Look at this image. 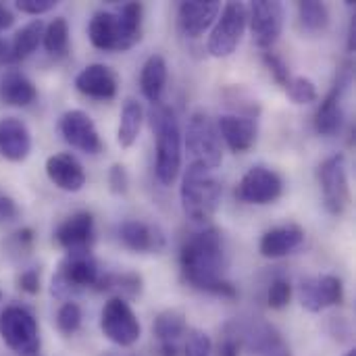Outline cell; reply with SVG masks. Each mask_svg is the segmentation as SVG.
<instances>
[{
    "instance_id": "1",
    "label": "cell",
    "mask_w": 356,
    "mask_h": 356,
    "mask_svg": "<svg viewBox=\"0 0 356 356\" xmlns=\"http://www.w3.org/2000/svg\"><path fill=\"white\" fill-rule=\"evenodd\" d=\"M179 267L184 280L200 290L221 298H236L238 290L225 280V246L217 227H207L192 234L179 250Z\"/></svg>"
},
{
    "instance_id": "2",
    "label": "cell",
    "mask_w": 356,
    "mask_h": 356,
    "mask_svg": "<svg viewBox=\"0 0 356 356\" xmlns=\"http://www.w3.org/2000/svg\"><path fill=\"white\" fill-rule=\"evenodd\" d=\"M144 6L125 2L119 10H98L88 23V38L102 52H127L142 40Z\"/></svg>"
},
{
    "instance_id": "3",
    "label": "cell",
    "mask_w": 356,
    "mask_h": 356,
    "mask_svg": "<svg viewBox=\"0 0 356 356\" xmlns=\"http://www.w3.org/2000/svg\"><path fill=\"white\" fill-rule=\"evenodd\" d=\"M150 127L154 134V173L163 186H171L181 171V129L177 115L167 104H152Z\"/></svg>"
},
{
    "instance_id": "4",
    "label": "cell",
    "mask_w": 356,
    "mask_h": 356,
    "mask_svg": "<svg viewBox=\"0 0 356 356\" xmlns=\"http://www.w3.org/2000/svg\"><path fill=\"white\" fill-rule=\"evenodd\" d=\"M221 196H223V188L221 181L215 177V173L204 165L190 163L184 173L181 190H179L181 209L186 217L192 219L194 223L211 221L219 211Z\"/></svg>"
},
{
    "instance_id": "5",
    "label": "cell",
    "mask_w": 356,
    "mask_h": 356,
    "mask_svg": "<svg viewBox=\"0 0 356 356\" xmlns=\"http://www.w3.org/2000/svg\"><path fill=\"white\" fill-rule=\"evenodd\" d=\"M100 275L102 273H100L98 261L92 254L67 257L58 263V269L52 275L50 292L54 298L65 302V300H71V296L88 288H94Z\"/></svg>"
},
{
    "instance_id": "6",
    "label": "cell",
    "mask_w": 356,
    "mask_h": 356,
    "mask_svg": "<svg viewBox=\"0 0 356 356\" xmlns=\"http://www.w3.org/2000/svg\"><path fill=\"white\" fill-rule=\"evenodd\" d=\"M0 338L19 356H35L42 344L38 319L19 305H10L0 313Z\"/></svg>"
},
{
    "instance_id": "7",
    "label": "cell",
    "mask_w": 356,
    "mask_h": 356,
    "mask_svg": "<svg viewBox=\"0 0 356 356\" xmlns=\"http://www.w3.org/2000/svg\"><path fill=\"white\" fill-rule=\"evenodd\" d=\"M186 148L192 163L204 165L207 169L215 171L223 163V146L217 125L207 113H194L188 121L186 131Z\"/></svg>"
},
{
    "instance_id": "8",
    "label": "cell",
    "mask_w": 356,
    "mask_h": 356,
    "mask_svg": "<svg viewBox=\"0 0 356 356\" xmlns=\"http://www.w3.org/2000/svg\"><path fill=\"white\" fill-rule=\"evenodd\" d=\"M248 25V6L244 2H227L209 35V52L215 58H225L236 52Z\"/></svg>"
},
{
    "instance_id": "9",
    "label": "cell",
    "mask_w": 356,
    "mask_h": 356,
    "mask_svg": "<svg viewBox=\"0 0 356 356\" xmlns=\"http://www.w3.org/2000/svg\"><path fill=\"white\" fill-rule=\"evenodd\" d=\"M323 207L330 215L340 217L350 204V186H348V171H346V156L342 152L332 154L319 165L317 171Z\"/></svg>"
},
{
    "instance_id": "10",
    "label": "cell",
    "mask_w": 356,
    "mask_h": 356,
    "mask_svg": "<svg viewBox=\"0 0 356 356\" xmlns=\"http://www.w3.org/2000/svg\"><path fill=\"white\" fill-rule=\"evenodd\" d=\"M100 330L108 342L123 348L134 346L142 336V325L134 309L121 298H108L104 302L100 313Z\"/></svg>"
},
{
    "instance_id": "11",
    "label": "cell",
    "mask_w": 356,
    "mask_h": 356,
    "mask_svg": "<svg viewBox=\"0 0 356 356\" xmlns=\"http://www.w3.org/2000/svg\"><path fill=\"white\" fill-rule=\"evenodd\" d=\"M284 194V179L277 171L257 165L248 169L238 188H236V198L244 204H273L280 196Z\"/></svg>"
},
{
    "instance_id": "12",
    "label": "cell",
    "mask_w": 356,
    "mask_h": 356,
    "mask_svg": "<svg viewBox=\"0 0 356 356\" xmlns=\"http://www.w3.org/2000/svg\"><path fill=\"white\" fill-rule=\"evenodd\" d=\"M353 81V67L350 63H344L338 69L336 81L332 86V90L327 92V96L321 100V104L317 106L315 113V129L319 136L332 138L338 136L342 125H344V108H342V96L346 92V88Z\"/></svg>"
},
{
    "instance_id": "13",
    "label": "cell",
    "mask_w": 356,
    "mask_h": 356,
    "mask_svg": "<svg viewBox=\"0 0 356 356\" xmlns=\"http://www.w3.org/2000/svg\"><path fill=\"white\" fill-rule=\"evenodd\" d=\"M56 244L67 252V257L92 254L96 242V223L92 213L79 211L67 217L54 232Z\"/></svg>"
},
{
    "instance_id": "14",
    "label": "cell",
    "mask_w": 356,
    "mask_h": 356,
    "mask_svg": "<svg viewBox=\"0 0 356 356\" xmlns=\"http://www.w3.org/2000/svg\"><path fill=\"white\" fill-rule=\"evenodd\" d=\"M248 23L259 48L269 50L284 29V4L277 0H257L248 8Z\"/></svg>"
},
{
    "instance_id": "15",
    "label": "cell",
    "mask_w": 356,
    "mask_h": 356,
    "mask_svg": "<svg viewBox=\"0 0 356 356\" xmlns=\"http://www.w3.org/2000/svg\"><path fill=\"white\" fill-rule=\"evenodd\" d=\"M58 134L63 140L71 146L77 148L86 154H98L102 152V140L96 129V123L92 117L79 108L67 111L58 119Z\"/></svg>"
},
{
    "instance_id": "16",
    "label": "cell",
    "mask_w": 356,
    "mask_h": 356,
    "mask_svg": "<svg viewBox=\"0 0 356 356\" xmlns=\"http://www.w3.org/2000/svg\"><path fill=\"white\" fill-rule=\"evenodd\" d=\"M300 305L309 313H321L330 307H340L344 300V284L338 275L307 277L298 288Z\"/></svg>"
},
{
    "instance_id": "17",
    "label": "cell",
    "mask_w": 356,
    "mask_h": 356,
    "mask_svg": "<svg viewBox=\"0 0 356 356\" xmlns=\"http://www.w3.org/2000/svg\"><path fill=\"white\" fill-rule=\"evenodd\" d=\"M119 240L127 250L140 254H159L167 246V238L161 227L138 219H127L119 225Z\"/></svg>"
},
{
    "instance_id": "18",
    "label": "cell",
    "mask_w": 356,
    "mask_h": 356,
    "mask_svg": "<svg viewBox=\"0 0 356 356\" xmlns=\"http://www.w3.org/2000/svg\"><path fill=\"white\" fill-rule=\"evenodd\" d=\"M221 4L217 0H188L177 8V23L186 38H200L207 29H211L219 17Z\"/></svg>"
},
{
    "instance_id": "19",
    "label": "cell",
    "mask_w": 356,
    "mask_h": 356,
    "mask_svg": "<svg viewBox=\"0 0 356 356\" xmlns=\"http://www.w3.org/2000/svg\"><path fill=\"white\" fill-rule=\"evenodd\" d=\"M75 88L94 100H113L119 90V75L102 63L83 67L75 77Z\"/></svg>"
},
{
    "instance_id": "20",
    "label": "cell",
    "mask_w": 356,
    "mask_h": 356,
    "mask_svg": "<svg viewBox=\"0 0 356 356\" xmlns=\"http://www.w3.org/2000/svg\"><path fill=\"white\" fill-rule=\"evenodd\" d=\"M48 179L63 192H79L86 186V169L71 152H58L46 161Z\"/></svg>"
},
{
    "instance_id": "21",
    "label": "cell",
    "mask_w": 356,
    "mask_h": 356,
    "mask_svg": "<svg viewBox=\"0 0 356 356\" xmlns=\"http://www.w3.org/2000/svg\"><path fill=\"white\" fill-rule=\"evenodd\" d=\"M31 152V131L17 117L0 119V156L10 163H21Z\"/></svg>"
},
{
    "instance_id": "22",
    "label": "cell",
    "mask_w": 356,
    "mask_h": 356,
    "mask_svg": "<svg viewBox=\"0 0 356 356\" xmlns=\"http://www.w3.org/2000/svg\"><path fill=\"white\" fill-rule=\"evenodd\" d=\"M221 140L227 144V148L236 154L248 152L257 144L259 125L254 119L236 117V115H223L217 123Z\"/></svg>"
},
{
    "instance_id": "23",
    "label": "cell",
    "mask_w": 356,
    "mask_h": 356,
    "mask_svg": "<svg viewBox=\"0 0 356 356\" xmlns=\"http://www.w3.org/2000/svg\"><path fill=\"white\" fill-rule=\"evenodd\" d=\"M305 242V229L296 223L280 225L263 234L259 242V252L265 259H282L300 248Z\"/></svg>"
},
{
    "instance_id": "24",
    "label": "cell",
    "mask_w": 356,
    "mask_h": 356,
    "mask_svg": "<svg viewBox=\"0 0 356 356\" xmlns=\"http://www.w3.org/2000/svg\"><path fill=\"white\" fill-rule=\"evenodd\" d=\"M35 98H38V90L25 73H21L17 69H8L0 77V100H2V104H6V106H29Z\"/></svg>"
},
{
    "instance_id": "25",
    "label": "cell",
    "mask_w": 356,
    "mask_h": 356,
    "mask_svg": "<svg viewBox=\"0 0 356 356\" xmlns=\"http://www.w3.org/2000/svg\"><path fill=\"white\" fill-rule=\"evenodd\" d=\"M167 60L161 56V54H152L146 58L144 67H142V73H140V88H142V94L146 96V100L150 104H161L163 102V92H165V86H167V77H169V71H167Z\"/></svg>"
},
{
    "instance_id": "26",
    "label": "cell",
    "mask_w": 356,
    "mask_h": 356,
    "mask_svg": "<svg viewBox=\"0 0 356 356\" xmlns=\"http://www.w3.org/2000/svg\"><path fill=\"white\" fill-rule=\"evenodd\" d=\"M242 344V348L250 350L252 355H267L275 348H280L284 342H282V336L280 332L269 325V323H252L244 330H236L234 332Z\"/></svg>"
},
{
    "instance_id": "27",
    "label": "cell",
    "mask_w": 356,
    "mask_h": 356,
    "mask_svg": "<svg viewBox=\"0 0 356 356\" xmlns=\"http://www.w3.org/2000/svg\"><path fill=\"white\" fill-rule=\"evenodd\" d=\"M94 290L113 294V298L121 300H134L142 294L144 290V280L136 271H123V273H104L96 282Z\"/></svg>"
},
{
    "instance_id": "28",
    "label": "cell",
    "mask_w": 356,
    "mask_h": 356,
    "mask_svg": "<svg viewBox=\"0 0 356 356\" xmlns=\"http://www.w3.org/2000/svg\"><path fill=\"white\" fill-rule=\"evenodd\" d=\"M144 123V108L138 100H125L121 115H119V127H117V142L121 148H131L138 142L140 129Z\"/></svg>"
},
{
    "instance_id": "29",
    "label": "cell",
    "mask_w": 356,
    "mask_h": 356,
    "mask_svg": "<svg viewBox=\"0 0 356 356\" xmlns=\"http://www.w3.org/2000/svg\"><path fill=\"white\" fill-rule=\"evenodd\" d=\"M188 332L186 313L179 309H167L163 311L152 325V334L159 340V344H177L181 336Z\"/></svg>"
},
{
    "instance_id": "30",
    "label": "cell",
    "mask_w": 356,
    "mask_h": 356,
    "mask_svg": "<svg viewBox=\"0 0 356 356\" xmlns=\"http://www.w3.org/2000/svg\"><path fill=\"white\" fill-rule=\"evenodd\" d=\"M44 21L42 19H33L29 21L27 25H23L13 42H10V63H19V60H25L31 52H35V48L40 46L42 42V35H44Z\"/></svg>"
},
{
    "instance_id": "31",
    "label": "cell",
    "mask_w": 356,
    "mask_h": 356,
    "mask_svg": "<svg viewBox=\"0 0 356 356\" xmlns=\"http://www.w3.org/2000/svg\"><path fill=\"white\" fill-rule=\"evenodd\" d=\"M223 100L232 111H236V117H246L257 121L263 111L261 102L242 86H227L223 90Z\"/></svg>"
},
{
    "instance_id": "32",
    "label": "cell",
    "mask_w": 356,
    "mask_h": 356,
    "mask_svg": "<svg viewBox=\"0 0 356 356\" xmlns=\"http://www.w3.org/2000/svg\"><path fill=\"white\" fill-rule=\"evenodd\" d=\"M298 21L302 31L321 33L330 25V8L317 0H302L298 2Z\"/></svg>"
},
{
    "instance_id": "33",
    "label": "cell",
    "mask_w": 356,
    "mask_h": 356,
    "mask_svg": "<svg viewBox=\"0 0 356 356\" xmlns=\"http://www.w3.org/2000/svg\"><path fill=\"white\" fill-rule=\"evenodd\" d=\"M42 44L50 56H65L69 52V23L65 17H54L44 27Z\"/></svg>"
},
{
    "instance_id": "34",
    "label": "cell",
    "mask_w": 356,
    "mask_h": 356,
    "mask_svg": "<svg viewBox=\"0 0 356 356\" xmlns=\"http://www.w3.org/2000/svg\"><path fill=\"white\" fill-rule=\"evenodd\" d=\"M81 321H83L81 307H79L77 302H73V300H65V302L60 305L58 313H56V330H58L65 338H69V336H73V334L79 332Z\"/></svg>"
},
{
    "instance_id": "35",
    "label": "cell",
    "mask_w": 356,
    "mask_h": 356,
    "mask_svg": "<svg viewBox=\"0 0 356 356\" xmlns=\"http://www.w3.org/2000/svg\"><path fill=\"white\" fill-rule=\"evenodd\" d=\"M284 90H286V94L290 96V100L294 104H311V102H315L319 98L315 81L309 79V77H302V75L292 77Z\"/></svg>"
},
{
    "instance_id": "36",
    "label": "cell",
    "mask_w": 356,
    "mask_h": 356,
    "mask_svg": "<svg viewBox=\"0 0 356 356\" xmlns=\"http://www.w3.org/2000/svg\"><path fill=\"white\" fill-rule=\"evenodd\" d=\"M213 353V340L202 330H188L186 332V344H184V356H211Z\"/></svg>"
},
{
    "instance_id": "37",
    "label": "cell",
    "mask_w": 356,
    "mask_h": 356,
    "mask_svg": "<svg viewBox=\"0 0 356 356\" xmlns=\"http://www.w3.org/2000/svg\"><path fill=\"white\" fill-rule=\"evenodd\" d=\"M290 300H292V284L284 277L273 280L267 292V305L275 311H282L290 305Z\"/></svg>"
},
{
    "instance_id": "38",
    "label": "cell",
    "mask_w": 356,
    "mask_h": 356,
    "mask_svg": "<svg viewBox=\"0 0 356 356\" xmlns=\"http://www.w3.org/2000/svg\"><path fill=\"white\" fill-rule=\"evenodd\" d=\"M263 63H265L267 71L271 73V77H273L282 88H286V86H288V81L292 79V75H290V69H288L286 60H284L280 54H275L273 50H265V52H263Z\"/></svg>"
},
{
    "instance_id": "39",
    "label": "cell",
    "mask_w": 356,
    "mask_h": 356,
    "mask_svg": "<svg viewBox=\"0 0 356 356\" xmlns=\"http://www.w3.org/2000/svg\"><path fill=\"white\" fill-rule=\"evenodd\" d=\"M33 240H35L33 229H31V227H23V229L15 232V234L6 240V248H8L10 252H15L17 257L29 254L31 248H33ZM10 252H8V254H10Z\"/></svg>"
},
{
    "instance_id": "40",
    "label": "cell",
    "mask_w": 356,
    "mask_h": 356,
    "mask_svg": "<svg viewBox=\"0 0 356 356\" xmlns=\"http://www.w3.org/2000/svg\"><path fill=\"white\" fill-rule=\"evenodd\" d=\"M108 188L117 196L127 194V190H129V175H127L125 165H121V163H113L111 165V169H108Z\"/></svg>"
},
{
    "instance_id": "41",
    "label": "cell",
    "mask_w": 356,
    "mask_h": 356,
    "mask_svg": "<svg viewBox=\"0 0 356 356\" xmlns=\"http://www.w3.org/2000/svg\"><path fill=\"white\" fill-rule=\"evenodd\" d=\"M56 4H58L56 0H17L15 2L17 10L25 13V15H35V17L50 13Z\"/></svg>"
},
{
    "instance_id": "42",
    "label": "cell",
    "mask_w": 356,
    "mask_h": 356,
    "mask_svg": "<svg viewBox=\"0 0 356 356\" xmlns=\"http://www.w3.org/2000/svg\"><path fill=\"white\" fill-rule=\"evenodd\" d=\"M17 286H19L21 292H25L29 296L38 294L40 292V286H42V282H40V269H25V271H21L19 277H17Z\"/></svg>"
},
{
    "instance_id": "43",
    "label": "cell",
    "mask_w": 356,
    "mask_h": 356,
    "mask_svg": "<svg viewBox=\"0 0 356 356\" xmlns=\"http://www.w3.org/2000/svg\"><path fill=\"white\" fill-rule=\"evenodd\" d=\"M19 217V207L8 194H0V223L15 221Z\"/></svg>"
},
{
    "instance_id": "44",
    "label": "cell",
    "mask_w": 356,
    "mask_h": 356,
    "mask_svg": "<svg viewBox=\"0 0 356 356\" xmlns=\"http://www.w3.org/2000/svg\"><path fill=\"white\" fill-rule=\"evenodd\" d=\"M240 350H242V344L238 340L236 334H227L221 344H219V353L217 356H240Z\"/></svg>"
},
{
    "instance_id": "45",
    "label": "cell",
    "mask_w": 356,
    "mask_h": 356,
    "mask_svg": "<svg viewBox=\"0 0 356 356\" xmlns=\"http://www.w3.org/2000/svg\"><path fill=\"white\" fill-rule=\"evenodd\" d=\"M13 23H15V15L0 2V31H4V29H8V27H13Z\"/></svg>"
},
{
    "instance_id": "46",
    "label": "cell",
    "mask_w": 356,
    "mask_h": 356,
    "mask_svg": "<svg viewBox=\"0 0 356 356\" xmlns=\"http://www.w3.org/2000/svg\"><path fill=\"white\" fill-rule=\"evenodd\" d=\"M8 63H10V42L0 38V65H8Z\"/></svg>"
},
{
    "instance_id": "47",
    "label": "cell",
    "mask_w": 356,
    "mask_h": 356,
    "mask_svg": "<svg viewBox=\"0 0 356 356\" xmlns=\"http://www.w3.org/2000/svg\"><path fill=\"white\" fill-rule=\"evenodd\" d=\"M356 50V17L350 19V25H348V52H355Z\"/></svg>"
},
{
    "instance_id": "48",
    "label": "cell",
    "mask_w": 356,
    "mask_h": 356,
    "mask_svg": "<svg viewBox=\"0 0 356 356\" xmlns=\"http://www.w3.org/2000/svg\"><path fill=\"white\" fill-rule=\"evenodd\" d=\"M161 356H179L177 344H161Z\"/></svg>"
},
{
    "instance_id": "49",
    "label": "cell",
    "mask_w": 356,
    "mask_h": 356,
    "mask_svg": "<svg viewBox=\"0 0 356 356\" xmlns=\"http://www.w3.org/2000/svg\"><path fill=\"white\" fill-rule=\"evenodd\" d=\"M263 356H292L290 355V350L286 348V344H282L280 348H275V350H271V353H267V355Z\"/></svg>"
},
{
    "instance_id": "50",
    "label": "cell",
    "mask_w": 356,
    "mask_h": 356,
    "mask_svg": "<svg viewBox=\"0 0 356 356\" xmlns=\"http://www.w3.org/2000/svg\"><path fill=\"white\" fill-rule=\"evenodd\" d=\"M344 356H356V350H348Z\"/></svg>"
},
{
    "instance_id": "51",
    "label": "cell",
    "mask_w": 356,
    "mask_h": 356,
    "mask_svg": "<svg viewBox=\"0 0 356 356\" xmlns=\"http://www.w3.org/2000/svg\"><path fill=\"white\" fill-rule=\"evenodd\" d=\"M0 300H2V292H0Z\"/></svg>"
}]
</instances>
